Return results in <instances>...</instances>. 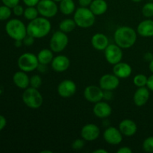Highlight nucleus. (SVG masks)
Here are the masks:
<instances>
[{"label":"nucleus","mask_w":153,"mask_h":153,"mask_svg":"<svg viewBox=\"0 0 153 153\" xmlns=\"http://www.w3.org/2000/svg\"><path fill=\"white\" fill-rule=\"evenodd\" d=\"M114 42L122 49H129L137 41V32L129 26L119 27L114 34Z\"/></svg>","instance_id":"f257e3e1"},{"label":"nucleus","mask_w":153,"mask_h":153,"mask_svg":"<svg viewBox=\"0 0 153 153\" xmlns=\"http://www.w3.org/2000/svg\"><path fill=\"white\" fill-rule=\"evenodd\" d=\"M52 28L50 21L48 18L38 16L31 20L27 25V34L34 37V38H43L48 35Z\"/></svg>","instance_id":"f03ea898"},{"label":"nucleus","mask_w":153,"mask_h":153,"mask_svg":"<svg viewBox=\"0 0 153 153\" xmlns=\"http://www.w3.org/2000/svg\"><path fill=\"white\" fill-rule=\"evenodd\" d=\"M95 15L88 7H80L75 11L73 19L78 27L88 28L95 23Z\"/></svg>","instance_id":"7ed1b4c3"},{"label":"nucleus","mask_w":153,"mask_h":153,"mask_svg":"<svg viewBox=\"0 0 153 153\" xmlns=\"http://www.w3.org/2000/svg\"><path fill=\"white\" fill-rule=\"evenodd\" d=\"M5 31L14 40H22L27 35V26L18 19H11L6 23Z\"/></svg>","instance_id":"20e7f679"},{"label":"nucleus","mask_w":153,"mask_h":153,"mask_svg":"<svg viewBox=\"0 0 153 153\" xmlns=\"http://www.w3.org/2000/svg\"><path fill=\"white\" fill-rule=\"evenodd\" d=\"M22 101L27 107L31 109H37L43 105V98L38 89L28 88L25 89L22 96Z\"/></svg>","instance_id":"39448f33"},{"label":"nucleus","mask_w":153,"mask_h":153,"mask_svg":"<svg viewBox=\"0 0 153 153\" xmlns=\"http://www.w3.org/2000/svg\"><path fill=\"white\" fill-rule=\"evenodd\" d=\"M17 65L19 70L25 73H31L34 71L37 70L39 65L37 56L30 52L23 53L18 58Z\"/></svg>","instance_id":"423d86ee"},{"label":"nucleus","mask_w":153,"mask_h":153,"mask_svg":"<svg viewBox=\"0 0 153 153\" xmlns=\"http://www.w3.org/2000/svg\"><path fill=\"white\" fill-rule=\"evenodd\" d=\"M69 43L68 36L67 33L61 31V30L53 33L49 41V46L52 51L55 53L61 52L66 49Z\"/></svg>","instance_id":"0eeeda50"},{"label":"nucleus","mask_w":153,"mask_h":153,"mask_svg":"<svg viewBox=\"0 0 153 153\" xmlns=\"http://www.w3.org/2000/svg\"><path fill=\"white\" fill-rule=\"evenodd\" d=\"M37 8L39 14L48 19L54 17L58 11V4L53 0H40Z\"/></svg>","instance_id":"6e6552de"},{"label":"nucleus","mask_w":153,"mask_h":153,"mask_svg":"<svg viewBox=\"0 0 153 153\" xmlns=\"http://www.w3.org/2000/svg\"><path fill=\"white\" fill-rule=\"evenodd\" d=\"M105 58L106 61L111 65L120 62L123 58L122 48L115 43V44H109L104 50Z\"/></svg>","instance_id":"1a4fd4ad"},{"label":"nucleus","mask_w":153,"mask_h":153,"mask_svg":"<svg viewBox=\"0 0 153 153\" xmlns=\"http://www.w3.org/2000/svg\"><path fill=\"white\" fill-rule=\"evenodd\" d=\"M104 91L100 86L89 85L84 91V97L87 101L91 103H97L103 100Z\"/></svg>","instance_id":"9d476101"},{"label":"nucleus","mask_w":153,"mask_h":153,"mask_svg":"<svg viewBox=\"0 0 153 153\" xmlns=\"http://www.w3.org/2000/svg\"><path fill=\"white\" fill-rule=\"evenodd\" d=\"M77 87L76 83L70 79H65L58 85L57 91L60 97L63 98H70L76 92Z\"/></svg>","instance_id":"9b49d317"},{"label":"nucleus","mask_w":153,"mask_h":153,"mask_svg":"<svg viewBox=\"0 0 153 153\" xmlns=\"http://www.w3.org/2000/svg\"><path fill=\"white\" fill-rule=\"evenodd\" d=\"M120 85V79L114 74H105L100 78V87L103 91H112Z\"/></svg>","instance_id":"f8f14e48"},{"label":"nucleus","mask_w":153,"mask_h":153,"mask_svg":"<svg viewBox=\"0 0 153 153\" xmlns=\"http://www.w3.org/2000/svg\"><path fill=\"white\" fill-rule=\"evenodd\" d=\"M100 135V129L94 123H88L82 127L81 130V137L85 141H94Z\"/></svg>","instance_id":"ddd939ff"},{"label":"nucleus","mask_w":153,"mask_h":153,"mask_svg":"<svg viewBox=\"0 0 153 153\" xmlns=\"http://www.w3.org/2000/svg\"><path fill=\"white\" fill-rule=\"evenodd\" d=\"M123 134L119 128L110 126L105 130L103 133V138L108 144L118 145L122 142Z\"/></svg>","instance_id":"4468645a"},{"label":"nucleus","mask_w":153,"mask_h":153,"mask_svg":"<svg viewBox=\"0 0 153 153\" xmlns=\"http://www.w3.org/2000/svg\"><path fill=\"white\" fill-rule=\"evenodd\" d=\"M150 93L147 87H141L138 88L134 94L133 97V101L134 105L137 107H142L145 105L149 101Z\"/></svg>","instance_id":"2eb2a0df"},{"label":"nucleus","mask_w":153,"mask_h":153,"mask_svg":"<svg viewBox=\"0 0 153 153\" xmlns=\"http://www.w3.org/2000/svg\"><path fill=\"white\" fill-rule=\"evenodd\" d=\"M51 65L54 71L57 73H63L68 70L70 65V61L66 55H60L54 57Z\"/></svg>","instance_id":"dca6fc26"},{"label":"nucleus","mask_w":153,"mask_h":153,"mask_svg":"<svg viewBox=\"0 0 153 153\" xmlns=\"http://www.w3.org/2000/svg\"><path fill=\"white\" fill-rule=\"evenodd\" d=\"M93 112L97 117L100 119H105L111 114L112 108L108 103L100 101L95 103Z\"/></svg>","instance_id":"f3484780"},{"label":"nucleus","mask_w":153,"mask_h":153,"mask_svg":"<svg viewBox=\"0 0 153 153\" xmlns=\"http://www.w3.org/2000/svg\"><path fill=\"white\" fill-rule=\"evenodd\" d=\"M119 129L123 135L126 137H131L137 132V126L134 121L129 119H125L120 123Z\"/></svg>","instance_id":"a211bd4d"},{"label":"nucleus","mask_w":153,"mask_h":153,"mask_svg":"<svg viewBox=\"0 0 153 153\" xmlns=\"http://www.w3.org/2000/svg\"><path fill=\"white\" fill-rule=\"evenodd\" d=\"M132 68L128 64L125 62H119L114 64L113 67V73L119 79H126L131 75Z\"/></svg>","instance_id":"6ab92c4d"},{"label":"nucleus","mask_w":153,"mask_h":153,"mask_svg":"<svg viewBox=\"0 0 153 153\" xmlns=\"http://www.w3.org/2000/svg\"><path fill=\"white\" fill-rule=\"evenodd\" d=\"M91 45L95 49L104 51L109 45L108 37L102 33H97L91 38Z\"/></svg>","instance_id":"aec40b11"},{"label":"nucleus","mask_w":153,"mask_h":153,"mask_svg":"<svg viewBox=\"0 0 153 153\" xmlns=\"http://www.w3.org/2000/svg\"><path fill=\"white\" fill-rule=\"evenodd\" d=\"M13 82L17 88L25 90L30 85V78L25 72L19 70L13 74Z\"/></svg>","instance_id":"412c9836"},{"label":"nucleus","mask_w":153,"mask_h":153,"mask_svg":"<svg viewBox=\"0 0 153 153\" xmlns=\"http://www.w3.org/2000/svg\"><path fill=\"white\" fill-rule=\"evenodd\" d=\"M137 32L143 37H153V20L150 19H145L138 24Z\"/></svg>","instance_id":"4be33fe9"},{"label":"nucleus","mask_w":153,"mask_h":153,"mask_svg":"<svg viewBox=\"0 0 153 153\" xmlns=\"http://www.w3.org/2000/svg\"><path fill=\"white\" fill-rule=\"evenodd\" d=\"M89 8L95 16H100L107 11L108 4L105 0H93Z\"/></svg>","instance_id":"5701e85b"},{"label":"nucleus","mask_w":153,"mask_h":153,"mask_svg":"<svg viewBox=\"0 0 153 153\" xmlns=\"http://www.w3.org/2000/svg\"><path fill=\"white\" fill-rule=\"evenodd\" d=\"M37 56L39 64H44V65H48L49 64H51L54 58L53 52L51 49H42L38 52Z\"/></svg>","instance_id":"b1692460"},{"label":"nucleus","mask_w":153,"mask_h":153,"mask_svg":"<svg viewBox=\"0 0 153 153\" xmlns=\"http://www.w3.org/2000/svg\"><path fill=\"white\" fill-rule=\"evenodd\" d=\"M60 11L64 15H70L76 11V4L73 0H62L59 4Z\"/></svg>","instance_id":"393cba45"},{"label":"nucleus","mask_w":153,"mask_h":153,"mask_svg":"<svg viewBox=\"0 0 153 153\" xmlns=\"http://www.w3.org/2000/svg\"><path fill=\"white\" fill-rule=\"evenodd\" d=\"M76 22L73 19H63L59 24V29L64 33H70L76 28Z\"/></svg>","instance_id":"a878e982"},{"label":"nucleus","mask_w":153,"mask_h":153,"mask_svg":"<svg viewBox=\"0 0 153 153\" xmlns=\"http://www.w3.org/2000/svg\"><path fill=\"white\" fill-rule=\"evenodd\" d=\"M39 12L37 7H27L24 10L23 16L28 20L31 21L38 17Z\"/></svg>","instance_id":"bb28decb"},{"label":"nucleus","mask_w":153,"mask_h":153,"mask_svg":"<svg viewBox=\"0 0 153 153\" xmlns=\"http://www.w3.org/2000/svg\"><path fill=\"white\" fill-rule=\"evenodd\" d=\"M148 77H146L144 74H137L133 79V83L137 88L141 87H146Z\"/></svg>","instance_id":"cd10ccee"},{"label":"nucleus","mask_w":153,"mask_h":153,"mask_svg":"<svg viewBox=\"0 0 153 153\" xmlns=\"http://www.w3.org/2000/svg\"><path fill=\"white\" fill-rule=\"evenodd\" d=\"M12 13L11 8L6 5L0 6V20H7L10 17Z\"/></svg>","instance_id":"c85d7f7f"},{"label":"nucleus","mask_w":153,"mask_h":153,"mask_svg":"<svg viewBox=\"0 0 153 153\" xmlns=\"http://www.w3.org/2000/svg\"><path fill=\"white\" fill-rule=\"evenodd\" d=\"M142 14L145 16V17L149 18L153 16V2H147L142 7Z\"/></svg>","instance_id":"c756f323"},{"label":"nucleus","mask_w":153,"mask_h":153,"mask_svg":"<svg viewBox=\"0 0 153 153\" xmlns=\"http://www.w3.org/2000/svg\"><path fill=\"white\" fill-rule=\"evenodd\" d=\"M143 149L146 152H153V136L148 137L143 142Z\"/></svg>","instance_id":"7c9ffc66"},{"label":"nucleus","mask_w":153,"mask_h":153,"mask_svg":"<svg viewBox=\"0 0 153 153\" xmlns=\"http://www.w3.org/2000/svg\"><path fill=\"white\" fill-rule=\"evenodd\" d=\"M42 78L39 75H34L30 78V86L39 89L42 85Z\"/></svg>","instance_id":"2f4dec72"},{"label":"nucleus","mask_w":153,"mask_h":153,"mask_svg":"<svg viewBox=\"0 0 153 153\" xmlns=\"http://www.w3.org/2000/svg\"><path fill=\"white\" fill-rule=\"evenodd\" d=\"M85 141L83 138L82 139H76L72 143V148L74 150H80L85 146Z\"/></svg>","instance_id":"473e14b6"},{"label":"nucleus","mask_w":153,"mask_h":153,"mask_svg":"<svg viewBox=\"0 0 153 153\" xmlns=\"http://www.w3.org/2000/svg\"><path fill=\"white\" fill-rule=\"evenodd\" d=\"M12 10H13V14L16 15V16H21L23 15L25 9H24L23 7H22V5H20V4H17V5H16L15 7H13V8H12Z\"/></svg>","instance_id":"72a5a7b5"},{"label":"nucleus","mask_w":153,"mask_h":153,"mask_svg":"<svg viewBox=\"0 0 153 153\" xmlns=\"http://www.w3.org/2000/svg\"><path fill=\"white\" fill-rule=\"evenodd\" d=\"M34 40H35V38H34V37L27 34V35L24 37L23 40H22V43H23V44L25 45V46H31L34 43Z\"/></svg>","instance_id":"f704fd0d"},{"label":"nucleus","mask_w":153,"mask_h":153,"mask_svg":"<svg viewBox=\"0 0 153 153\" xmlns=\"http://www.w3.org/2000/svg\"><path fill=\"white\" fill-rule=\"evenodd\" d=\"M19 1L20 0H1V1H2L4 5L10 7V8H13V7L19 4Z\"/></svg>","instance_id":"c9c22d12"},{"label":"nucleus","mask_w":153,"mask_h":153,"mask_svg":"<svg viewBox=\"0 0 153 153\" xmlns=\"http://www.w3.org/2000/svg\"><path fill=\"white\" fill-rule=\"evenodd\" d=\"M27 7H35L37 5L40 0H22Z\"/></svg>","instance_id":"e433bc0d"},{"label":"nucleus","mask_w":153,"mask_h":153,"mask_svg":"<svg viewBox=\"0 0 153 153\" xmlns=\"http://www.w3.org/2000/svg\"><path fill=\"white\" fill-rule=\"evenodd\" d=\"M93 0H79V4L81 7H88L91 5Z\"/></svg>","instance_id":"4c0bfd02"},{"label":"nucleus","mask_w":153,"mask_h":153,"mask_svg":"<svg viewBox=\"0 0 153 153\" xmlns=\"http://www.w3.org/2000/svg\"><path fill=\"white\" fill-rule=\"evenodd\" d=\"M146 87L149 91H153V73L150 76L148 77L147 79V84H146Z\"/></svg>","instance_id":"58836bf2"},{"label":"nucleus","mask_w":153,"mask_h":153,"mask_svg":"<svg viewBox=\"0 0 153 153\" xmlns=\"http://www.w3.org/2000/svg\"><path fill=\"white\" fill-rule=\"evenodd\" d=\"M7 125V120L6 118L3 115H0V131L4 129V127Z\"/></svg>","instance_id":"ea45409f"},{"label":"nucleus","mask_w":153,"mask_h":153,"mask_svg":"<svg viewBox=\"0 0 153 153\" xmlns=\"http://www.w3.org/2000/svg\"><path fill=\"white\" fill-rule=\"evenodd\" d=\"M132 150L128 146H123L117 150V153H131Z\"/></svg>","instance_id":"a19ab883"},{"label":"nucleus","mask_w":153,"mask_h":153,"mask_svg":"<svg viewBox=\"0 0 153 153\" xmlns=\"http://www.w3.org/2000/svg\"><path fill=\"white\" fill-rule=\"evenodd\" d=\"M112 94L111 91H104V96H103V99H105L106 100H111L112 98Z\"/></svg>","instance_id":"79ce46f5"},{"label":"nucleus","mask_w":153,"mask_h":153,"mask_svg":"<svg viewBox=\"0 0 153 153\" xmlns=\"http://www.w3.org/2000/svg\"><path fill=\"white\" fill-rule=\"evenodd\" d=\"M144 59L146 60V61H149V62H150V61L153 59V55L152 53H150V52H147V53L145 54Z\"/></svg>","instance_id":"37998d69"},{"label":"nucleus","mask_w":153,"mask_h":153,"mask_svg":"<svg viewBox=\"0 0 153 153\" xmlns=\"http://www.w3.org/2000/svg\"><path fill=\"white\" fill-rule=\"evenodd\" d=\"M94 153H108L107 150H105V149H96V150H94Z\"/></svg>","instance_id":"c03bdc74"},{"label":"nucleus","mask_w":153,"mask_h":153,"mask_svg":"<svg viewBox=\"0 0 153 153\" xmlns=\"http://www.w3.org/2000/svg\"><path fill=\"white\" fill-rule=\"evenodd\" d=\"M22 40H15V46L16 47H19V46H22Z\"/></svg>","instance_id":"a18cd8bd"},{"label":"nucleus","mask_w":153,"mask_h":153,"mask_svg":"<svg viewBox=\"0 0 153 153\" xmlns=\"http://www.w3.org/2000/svg\"><path fill=\"white\" fill-rule=\"evenodd\" d=\"M149 70H150L151 73H153V59L150 61V62H149Z\"/></svg>","instance_id":"49530a36"},{"label":"nucleus","mask_w":153,"mask_h":153,"mask_svg":"<svg viewBox=\"0 0 153 153\" xmlns=\"http://www.w3.org/2000/svg\"><path fill=\"white\" fill-rule=\"evenodd\" d=\"M40 153H52V152L49 150H43V151H41Z\"/></svg>","instance_id":"de8ad7c7"},{"label":"nucleus","mask_w":153,"mask_h":153,"mask_svg":"<svg viewBox=\"0 0 153 153\" xmlns=\"http://www.w3.org/2000/svg\"><path fill=\"white\" fill-rule=\"evenodd\" d=\"M132 1H134V2H140V1H141L142 0H131Z\"/></svg>","instance_id":"09e8293b"},{"label":"nucleus","mask_w":153,"mask_h":153,"mask_svg":"<svg viewBox=\"0 0 153 153\" xmlns=\"http://www.w3.org/2000/svg\"><path fill=\"white\" fill-rule=\"evenodd\" d=\"M53 1H55V2H56V3H57V2H59V3H60L61 1H62V0H53Z\"/></svg>","instance_id":"8fccbe9b"}]
</instances>
